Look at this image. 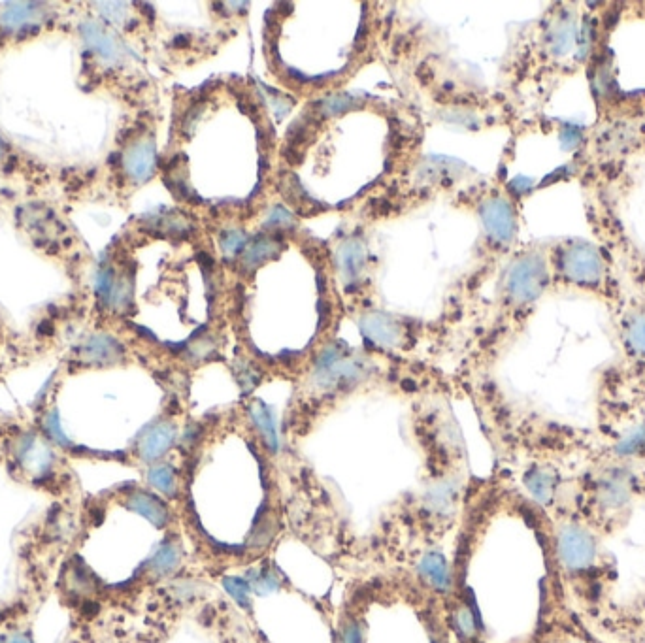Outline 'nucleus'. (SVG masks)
Masks as SVG:
<instances>
[{"mask_svg": "<svg viewBox=\"0 0 645 643\" xmlns=\"http://www.w3.org/2000/svg\"><path fill=\"white\" fill-rule=\"evenodd\" d=\"M625 4L555 2L519 40L513 53V93L532 110H542L553 95L602 59Z\"/></svg>", "mask_w": 645, "mask_h": 643, "instance_id": "obj_1", "label": "nucleus"}, {"mask_svg": "<svg viewBox=\"0 0 645 643\" xmlns=\"http://www.w3.org/2000/svg\"><path fill=\"white\" fill-rule=\"evenodd\" d=\"M0 466L17 485L38 491L61 506H82L80 481L44 429L0 425Z\"/></svg>", "mask_w": 645, "mask_h": 643, "instance_id": "obj_2", "label": "nucleus"}, {"mask_svg": "<svg viewBox=\"0 0 645 643\" xmlns=\"http://www.w3.org/2000/svg\"><path fill=\"white\" fill-rule=\"evenodd\" d=\"M551 293L581 295L602 302L608 312L623 297V281L610 253L595 238L564 236L546 244Z\"/></svg>", "mask_w": 645, "mask_h": 643, "instance_id": "obj_3", "label": "nucleus"}, {"mask_svg": "<svg viewBox=\"0 0 645 643\" xmlns=\"http://www.w3.org/2000/svg\"><path fill=\"white\" fill-rule=\"evenodd\" d=\"M598 557V534L595 530L579 523L574 517H566L557 530V570L564 578L585 581L595 576Z\"/></svg>", "mask_w": 645, "mask_h": 643, "instance_id": "obj_4", "label": "nucleus"}, {"mask_svg": "<svg viewBox=\"0 0 645 643\" xmlns=\"http://www.w3.org/2000/svg\"><path fill=\"white\" fill-rule=\"evenodd\" d=\"M487 244L500 255L510 253L519 236V208L508 189H491L478 206Z\"/></svg>", "mask_w": 645, "mask_h": 643, "instance_id": "obj_5", "label": "nucleus"}, {"mask_svg": "<svg viewBox=\"0 0 645 643\" xmlns=\"http://www.w3.org/2000/svg\"><path fill=\"white\" fill-rule=\"evenodd\" d=\"M370 363L361 357L344 355L338 347H327L315 363L312 383L319 391L348 389L368 376Z\"/></svg>", "mask_w": 645, "mask_h": 643, "instance_id": "obj_6", "label": "nucleus"}, {"mask_svg": "<svg viewBox=\"0 0 645 643\" xmlns=\"http://www.w3.org/2000/svg\"><path fill=\"white\" fill-rule=\"evenodd\" d=\"M40 604L29 594H17L16 598L0 604V643L34 642V617Z\"/></svg>", "mask_w": 645, "mask_h": 643, "instance_id": "obj_7", "label": "nucleus"}, {"mask_svg": "<svg viewBox=\"0 0 645 643\" xmlns=\"http://www.w3.org/2000/svg\"><path fill=\"white\" fill-rule=\"evenodd\" d=\"M178 440V427L172 421H159L136 444V457L144 464L161 462Z\"/></svg>", "mask_w": 645, "mask_h": 643, "instance_id": "obj_8", "label": "nucleus"}, {"mask_svg": "<svg viewBox=\"0 0 645 643\" xmlns=\"http://www.w3.org/2000/svg\"><path fill=\"white\" fill-rule=\"evenodd\" d=\"M123 359V346L110 334H93L76 349V363L83 366H110Z\"/></svg>", "mask_w": 645, "mask_h": 643, "instance_id": "obj_9", "label": "nucleus"}, {"mask_svg": "<svg viewBox=\"0 0 645 643\" xmlns=\"http://www.w3.org/2000/svg\"><path fill=\"white\" fill-rule=\"evenodd\" d=\"M121 504L131 512L148 519L153 527L165 528L170 523V510L159 496L144 489H127L121 496Z\"/></svg>", "mask_w": 645, "mask_h": 643, "instance_id": "obj_10", "label": "nucleus"}, {"mask_svg": "<svg viewBox=\"0 0 645 643\" xmlns=\"http://www.w3.org/2000/svg\"><path fill=\"white\" fill-rule=\"evenodd\" d=\"M157 166L155 144L149 138L133 142L123 153V170L134 183L148 182Z\"/></svg>", "mask_w": 645, "mask_h": 643, "instance_id": "obj_11", "label": "nucleus"}, {"mask_svg": "<svg viewBox=\"0 0 645 643\" xmlns=\"http://www.w3.org/2000/svg\"><path fill=\"white\" fill-rule=\"evenodd\" d=\"M361 330L372 344L380 347L398 346V342L402 338V330H400L397 321L389 315L380 314V312L364 315L363 321H361Z\"/></svg>", "mask_w": 645, "mask_h": 643, "instance_id": "obj_12", "label": "nucleus"}, {"mask_svg": "<svg viewBox=\"0 0 645 643\" xmlns=\"http://www.w3.org/2000/svg\"><path fill=\"white\" fill-rule=\"evenodd\" d=\"M180 564H182V547L172 540H166L157 547V551L146 562V576L149 579L170 578L172 574L178 572Z\"/></svg>", "mask_w": 645, "mask_h": 643, "instance_id": "obj_13", "label": "nucleus"}, {"mask_svg": "<svg viewBox=\"0 0 645 643\" xmlns=\"http://www.w3.org/2000/svg\"><path fill=\"white\" fill-rule=\"evenodd\" d=\"M419 574L438 593L451 591L453 578H451V570H449L446 557L442 553H438V551L427 553L419 562Z\"/></svg>", "mask_w": 645, "mask_h": 643, "instance_id": "obj_14", "label": "nucleus"}, {"mask_svg": "<svg viewBox=\"0 0 645 643\" xmlns=\"http://www.w3.org/2000/svg\"><path fill=\"white\" fill-rule=\"evenodd\" d=\"M83 38L91 51H95L100 59L108 63H116L121 59V48L116 40L106 33L97 23H85L83 25Z\"/></svg>", "mask_w": 645, "mask_h": 643, "instance_id": "obj_15", "label": "nucleus"}, {"mask_svg": "<svg viewBox=\"0 0 645 643\" xmlns=\"http://www.w3.org/2000/svg\"><path fill=\"white\" fill-rule=\"evenodd\" d=\"M148 485L151 489H155L157 493L168 496V498H176L178 491H180V479H178V472L172 464L168 462H155L148 468Z\"/></svg>", "mask_w": 645, "mask_h": 643, "instance_id": "obj_16", "label": "nucleus"}, {"mask_svg": "<svg viewBox=\"0 0 645 643\" xmlns=\"http://www.w3.org/2000/svg\"><path fill=\"white\" fill-rule=\"evenodd\" d=\"M455 500H457V483L449 481V479H442L429 487V491L425 495V506L430 513L447 515L453 510Z\"/></svg>", "mask_w": 645, "mask_h": 643, "instance_id": "obj_17", "label": "nucleus"}, {"mask_svg": "<svg viewBox=\"0 0 645 643\" xmlns=\"http://www.w3.org/2000/svg\"><path fill=\"white\" fill-rule=\"evenodd\" d=\"M249 415H251V421H253L255 429L259 430L265 446L272 453H276L280 449V440H278V430H276V423H274V417H272L270 410L266 408L265 404L255 402L249 408Z\"/></svg>", "mask_w": 645, "mask_h": 643, "instance_id": "obj_18", "label": "nucleus"}, {"mask_svg": "<svg viewBox=\"0 0 645 643\" xmlns=\"http://www.w3.org/2000/svg\"><path fill=\"white\" fill-rule=\"evenodd\" d=\"M278 251V242L270 240V238H259L255 242H251L246 246L244 253H242V266L246 270H255L261 264L266 263L268 259H272Z\"/></svg>", "mask_w": 645, "mask_h": 643, "instance_id": "obj_19", "label": "nucleus"}, {"mask_svg": "<svg viewBox=\"0 0 645 643\" xmlns=\"http://www.w3.org/2000/svg\"><path fill=\"white\" fill-rule=\"evenodd\" d=\"M34 8H36V4H25V2L8 4V10H4L0 14V25L6 31H17V29L33 23L34 17L38 14V10H34Z\"/></svg>", "mask_w": 645, "mask_h": 643, "instance_id": "obj_20", "label": "nucleus"}, {"mask_svg": "<svg viewBox=\"0 0 645 643\" xmlns=\"http://www.w3.org/2000/svg\"><path fill=\"white\" fill-rule=\"evenodd\" d=\"M453 625L463 640H474L481 627L480 617L472 604H463L453 611Z\"/></svg>", "mask_w": 645, "mask_h": 643, "instance_id": "obj_21", "label": "nucleus"}, {"mask_svg": "<svg viewBox=\"0 0 645 643\" xmlns=\"http://www.w3.org/2000/svg\"><path fill=\"white\" fill-rule=\"evenodd\" d=\"M364 248L359 242L349 240L348 244L342 248L340 253V266L342 272L348 276L349 280H355L359 272L363 270Z\"/></svg>", "mask_w": 645, "mask_h": 643, "instance_id": "obj_22", "label": "nucleus"}, {"mask_svg": "<svg viewBox=\"0 0 645 643\" xmlns=\"http://www.w3.org/2000/svg\"><path fill=\"white\" fill-rule=\"evenodd\" d=\"M251 578H248L249 583H251V589L257 594H270L274 593L278 587H280V579L276 576V572L272 570H253L249 574Z\"/></svg>", "mask_w": 645, "mask_h": 643, "instance_id": "obj_23", "label": "nucleus"}, {"mask_svg": "<svg viewBox=\"0 0 645 643\" xmlns=\"http://www.w3.org/2000/svg\"><path fill=\"white\" fill-rule=\"evenodd\" d=\"M223 587H225V591L227 593L231 594L232 598L240 604V606H244V608H249V594H251V583H249L248 579H242V578H225L223 579Z\"/></svg>", "mask_w": 645, "mask_h": 643, "instance_id": "obj_24", "label": "nucleus"}, {"mask_svg": "<svg viewBox=\"0 0 645 643\" xmlns=\"http://www.w3.org/2000/svg\"><path fill=\"white\" fill-rule=\"evenodd\" d=\"M363 628L357 621H349L342 630H340V640L338 643H363Z\"/></svg>", "mask_w": 645, "mask_h": 643, "instance_id": "obj_25", "label": "nucleus"}, {"mask_svg": "<svg viewBox=\"0 0 645 643\" xmlns=\"http://www.w3.org/2000/svg\"><path fill=\"white\" fill-rule=\"evenodd\" d=\"M242 246H244V234L240 231L225 232L221 236V248L227 255L238 253V249L242 248Z\"/></svg>", "mask_w": 645, "mask_h": 643, "instance_id": "obj_26", "label": "nucleus"}, {"mask_svg": "<svg viewBox=\"0 0 645 643\" xmlns=\"http://www.w3.org/2000/svg\"><path fill=\"white\" fill-rule=\"evenodd\" d=\"M349 106H351L349 97H332V99H327L321 104V112H325L329 116H336V114L346 112Z\"/></svg>", "mask_w": 645, "mask_h": 643, "instance_id": "obj_27", "label": "nucleus"}, {"mask_svg": "<svg viewBox=\"0 0 645 643\" xmlns=\"http://www.w3.org/2000/svg\"><path fill=\"white\" fill-rule=\"evenodd\" d=\"M100 8H104L102 14L108 17L110 21H114V23L123 21V17L127 14V10H123L125 4H100Z\"/></svg>", "mask_w": 645, "mask_h": 643, "instance_id": "obj_28", "label": "nucleus"}, {"mask_svg": "<svg viewBox=\"0 0 645 643\" xmlns=\"http://www.w3.org/2000/svg\"><path fill=\"white\" fill-rule=\"evenodd\" d=\"M2 153H4V144H2V140H0V159H2Z\"/></svg>", "mask_w": 645, "mask_h": 643, "instance_id": "obj_29", "label": "nucleus"}, {"mask_svg": "<svg viewBox=\"0 0 645 643\" xmlns=\"http://www.w3.org/2000/svg\"><path fill=\"white\" fill-rule=\"evenodd\" d=\"M644 95H645V91H644Z\"/></svg>", "mask_w": 645, "mask_h": 643, "instance_id": "obj_30", "label": "nucleus"}]
</instances>
